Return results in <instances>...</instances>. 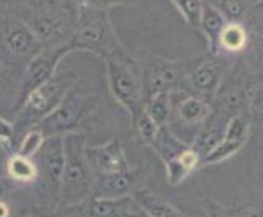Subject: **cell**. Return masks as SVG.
Returning <instances> with one entry per match:
<instances>
[{"label":"cell","instance_id":"7a4b0ae2","mask_svg":"<svg viewBox=\"0 0 263 217\" xmlns=\"http://www.w3.org/2000/svg\"><path fill=\"white\" fill-rule=\"evenodd\" d=\"M62 144H64V168H62L56 207H64L87 200L92 196L93 188V176L90 173L85 157V132H67L62 135Z\"/></svg>","mask_w":263,"mask_h":217},{"label":"cell","instance_id":"7402d4cb","mask_svg":"<svg viewBox=\"0 0 263 217\" xmlns=\"http://www.w3.org/2000/svg\"><path fill=\"white\" fill-rule=\"evenodd\" d=\"M219 12L228 23H240L247 15L246 0H206Z\"/></svg>","mask_w":263,"mask_h":217},{"label":"cell","instance_id":"d4e9b609","mask_svg":"<svg viewBox=\"0 0 263 217\" xmlns=\"http://www.w3.org/2000/svg\"><path fill=\"white\" fill-rule=\"evenodd\" d=\"M203 211L206 217H237V211L234 207L210 200V198L203 200Z\"/></svg>","mask_w":263,"mask_h":217},{"label":"cell","instance_id":"5bb4252c","mask_svg":"<svg viewBox=\"0 0 263 217\" xmlns=\"http://www.w3.org/2000/svg\"><path fill=\"white\" fill-rule=\"evenodd\" d=\"M85 157L93 180L123 173L133 167L129 160L126 159L124 147L118 137H113L105 144H98V146L87 144Z\"/></svg>","mask_w":263,"mask_h":217},{"label":"cell","instance_id":"d6a6232c","mask_svg":"<svg viewBox=\"0 0 263 217\" xmlns=\"http://www.w3.org/2000/svg\"><path fill=\"white\" fill-rule=\"evenodd\" d=\"M144 217H146V215H144Z\"/></svg>","mask_w":263,"mask_h":217},{"label":"cell","instance_id":"3957f363","mask_svg":"<svg viewBox=\"0 0 263 217\" xmlns=\"http://www.w3.org/2000/svg\"><path fill=\"white\" fill-rule=\"evenodd\" d=\"M76 82H77V75L74 72H66V74L61 75L54 74L51 80H48L41 87L34 88L26 96L23 105L16 110V117L13 121L15 146L25 131L34 128L36 124L41 123L61 103L66 93L76 85Z\"/></svg>","mask_w":263,"mask_h":217},{"label":"cell","instance_id":"f1b7e54d","mask_svg":"<svg viewBox=\"0 0 263 217\" xmlns=\"http://www.w3.org/2000/svg\"><path fill=\"white\" fill-rule=\"evenodd\" d=\"M237 217H261V211L257 207H242L237 211Z\"/></svg>","mask_w":263,"mask_h":217},{"label":"cell","instance_id":"5b68a950","mask_svg":"<svg viewBox=\"0 0 263 217\" xmlns=\"http://www.w3.org/2000/svg\"><path fill=\"white\" fill-rule=\"evenodd\" d=\"M170 116L165 128L185 144H192L199 129L213 113V103L190 95L183 88L168 92Z\"/></svg>","mask_w":263,"mask_h":217},{"label":"cell","instance_id":"ac0fdd59","mask_svg":"<svg viewBox=\"0 0 263 217\" xmlns=\"http://www.w3.org/2000/svg\"><path fill=\"white\" fill-rule=\"evenodd\" d=\"M5 171H7V178H10L15 185L16 183L30 185V183H34L36 178H38V170H36L34 160L26 159L16 152H13L12 155L7 159Z\"/></svg>","mask_w":263,"mask_h":217},{"label":"cell","instance_id":"9c48e42d","mask_svg":"<svg viewBox=\"0 0 263 217\" xmlns=\"http://www.w3.org/2000/svg\"><path fill=\"white\" fill-rule=\"evenodd\" d=\"M49 217H144L131 194L121 198L90 196L76 204L54 207Z\"/></svg>","mask_w":263,"mask_h":217},{"label":"cell","instance_id":"ba28073f","mask_svg":"<svg viewBox=\"0 0 263 217\" xmlns=\"http://www.w3.org/2000/svg\"><path fill=\"white\" fill-rule=\"evenodd\" d=\"M165 167L167 183L172 186H178L201 167V159L188 144L178 141L165 126L159 129V134L154 141L152 147Z\"/></svg>","mask_w":263,"mask_h":217},{"label":"cell","instance_id":"52a82bcc","mask_svg":"<svg viewBox=\"0 0 263 217\" xmlns=\"http://www.w3.org/2000/svg\"><path fill=\"white\" fill-rule=\"evenodd\" d=\"M95 110V98L82 93L74 85L61 100V103L41 123L36 124V128L44 134V137L76 132L79 131V126H82V123L90 117V114H93Z\"/></svg>","mask_w":263,"mask_h":217},{"label":"cell","instance_id":"277c9868","mask_svg":"<svg viewBox=\"0 0 263 217\" xmlns=\"http://www.w3.org/2000/svg\"><path fill=\"white\" fill-rule=\"evenodd\" d=\"M106 67V80L111 96L120 103L129 116L144 108V92L141 70L136 59L123 49L103 57Z\"/></svg>","mask_w":263,"mask_h":217},{"label":"cell","instance_id":"2e32d148","mask_svg":"<svg viewBox=\"0 0 263 217\" xmlns=\"http://www.w3.org/2000/svg\"><path fill=\"white\" fill-rule=\"evenodd\" d=\"M131 196L146 217H185V214L168 200L156 194L147 188L133 189Z\"/></svg>","mask_w":263,"mask_h":217},{"label":"cell","instance_id":"7c38bea8","mask_svg":"<svg viewBox=\"0 0 263 217\" xmlns=\"http://www.w3.org/2000/svg\"><path fill=\"white\" fill-rule=\"evenodd\" d=\"M0 48L5 57L16 64H26L43 46L22 18L8 16L0 25Z\"/></svg>","mask_w":263,"mask_h":217},{"label":"cell","instance_id":"484cf974","mask_svg":"<svg viewBox=\"0 0 263 217\" xmlns=\"http://www.w3.org/2000/svg\"><path fill=\"white\" fill-rule=\"evenodd\" d=\"M15 144V129L13 123L7 121L0 116V149H10Z\"/></svg>","mask_w":263,"mask_h":217},{"label":"cell","instance_id":"f546056e","mask_svg":"<svg viewBox=\"0 0 263 217\" xmlns=\"http://www.w3.org/2000/svg\"><path fill=\"white\" fill-rule=\"evenodd\" d=\"M0 217H10V207L4 200H0Z\"/></svg>","mask_w":263,"mask_h":217},{"label":"cell","instance_id":"8992f818","mask_svg":"<svg viewBox=\"0 0 263 217\" xmlns=\"http://www.w3.org/2000/svg\"><path fill=\"white\" fill-rule=\"evenodd\" d=\"M138 62L142 78V92L144 100L156 96L159 93L170 92L175 88H183L185 77L190 70L193 59H177L168 61L159 56H154L151 52L141 51Z\"/></svg>","mask_w":263,"mask_h":217},{"label":"cell","instance_id":"e0dca14e","mask_svg":"<svg viewBox=\"0 0 263 217\" xmlns=\"http://www.w3.org/2000/svg\"><path fill=\"white\" fill-rule=\"evenodd\" d=\"M226 23L228 22L224 20V16L217 12L211 4H208L206 0H203L198 30L204 34L211 56H217V43H219V36L224 30Z\"/></svg>","mask_w":263,"mask_h":217},{"label":"cell","instance_id":"44dd1931","mask_svg":"<svg viewBox=\"0 0 263 217\" xmlns=\"http://www.w3.org/2000/svg\"><path fill=\"white\" fill-rule=\"evenodd\" d=\"M144 110L149 114L151 120L156 123L159 128L165 126L170 116V100H168V92L159 93L156 96L149 98L144 102Z\"/></svg>","mask_w":263,"mask_h":217},{"label":"cell","instance_id":"603a6c76","mask_svg":"<svg viewBox=\"0 0 263 217\" xmlns=\"http://www.w3.org/2000/svg\"><path fill=\"white\" fill-rule=\"evenodd\" d=\"M44 134L36 128H31L28 131H25L22 134V137L18 139L16 142V153H20V155L26 157V159H33L36 153H38V150L41 149L43 142H44Z\"/></svg>","mask_w":263,"mask_h":217},{"label":"cell","instance_id":"30bf717a","mask_svg":"<svg viewBox=\"0 0 263 217\" xmlns=\"http://www.w3.org/2000/svg\"><path fill=\"white\" fill-rule=\"evenodd\" d=\"M36 170H38V178L36 185L41 188L43 194L51 200L56 207L59 198V186L62 168H64V144H62V135H49L44 139L41 149L33 157ZM52 207V209H54Z\"/></svg>","mask_w":263,"mask_h":217},{"label":"cell","instance_id":"4dcf8cb0","mask_svg":"<svg viewBox=\"0 0 263 217\" xmlns=\"http://www.w3.org/2000/svg\"><path fill=\"white\" fill-rule=\"evenodd\" d=\"M25 217H38V215H25Z\"/></svg>","mask_w":263,"mask_h":217},{"label":"cell","instance_id":"6da1fadb","mask_svg":"<svg viewBox=\"0 0 263 217\" xmlns=\"http://www.w3.org/2000/svg\"><path fill=\"white\" fill-rule=\"evenodd\" d=\"M69 44L72 52L87 51L100 57H106L124 49L120 40L116 38L108 12L87 2L77 4L74 31Z\"/></svg>","mask_w":263,"mask_h":217},{"label":"cell","instance_id":"83f0119b","mask_svg":"<svg viewBox=\"0 0 263 217\" xmlns=\"http://www.w3.org/2000/svg\"><path fill=\"white\" fill-rule=\"evenodd\" d=\"M82 2H87V4H92L95 7H100V8H106L111 7L115 4H121V2H126V0H82Z\"/></svg>","mask_w":263,"mask_h":217},{"label":"cell","instance_id":"1f68e13d","mask_svg":"<svg viewBox=\"0 0 263 217\" xmlns=\"http://www.w3.org/2000/svg\"><path fill=\"white\" fill-rule=\"evenodd\" d=\"M0 2H7V0H0Z\"/></svg>","mask_w":263,"mask_h":217},{"label":"cell","instance_id":"ffe728a7","mask_svg":"<svg viewBox=\"0 0 263 217\" xmlns=\"http://www.w3.org/2000/svg\"><path fill=\"white\" fill-rule=\"evenodd\" d=\"M129 120H131V128H133V134L136 137V142H138L139 146L152 147V144H154V141H156L160 128L151 120L149 114L146 113V110L142 108L141 111L129 116Z\"/></svg>","mask_w":263,"mask_h":217},{"label":"cell","instance_id":"4316f807","mask_svg":"<svg viewBox=\"0 0 263 217\" xmlns=\"http://www.w3.org/2000/svg\"><path fill=\"white\" fill-rule=\"evenodd\" d=\"M15 188V183L12 182L10 178L7 176H2L0 175V200H4V198L12 191V189Z\"/></svg>","mask_w":263,"mask_h":217},{"label":"cell","instance_id":"8fae6325","mask_svg":"<svg viewBox=\"0 0 263 217\" xmlns=\"http://www.w3.org/2000/svg\"><path fill=\"white\" fill-rule=\"evenodd\" d=\"M70 52H72L70 44H59V46L43 48L34 57H31L26 62L22 82L18 85V98H16L15 110H18V108L23 105L26 96H28L34 88L41 87L43 84H46L48 80L54 77L61 61Z\"/></svg>","mask_w":263,"mask_h":217},{"label":"cell","instance_id":"d6986e66","mask_svg":"<svg viewBox=\"0 0 263 217\" xmlns=\"http://www.w3.org/2000/svg\"><path fill=\"white\" fill-rule=\"evenodd\" d=\"M249 34L246 26L242 23H226L224 30L219 36V43H217V54L221 51L228 54L240 52L247 48Z\"/></svg>","mask_w":263,"mask_h":217},{"label":"cell","instance_id":"cb8c5ba5","mask_svg":"<svg viewBox=\"0 0 263 217\" xmlns=\"http://www.w3.org/2000/svg\"><path fill=\"white\" fill-rule=\"evenodd\" d=\"M177 7L180 15L185 18L188 26L198 30L199 26V16H201V7L203 0H170Z\"/></svg>","mask_w":263,"mask_h":217},{"label":"cell","instance_id":"4fadbf2b","mask_svg":"<svg viewBox=\"0 0 263 217\" xmlns=\"http://www.w3.org/2000/svg\"><path fill=\"white\" fill-rule=\"evenodd\" d=\"M222 74L224 64L217 59V56L193 59L185 77L183 90H186L190 95L213 103L217 92L221 90Z\"/></svg>","mask_w":263,"mask_h":217},{"label":"cell","instance_id":"9a60e30c","mask_svg":"<svg viewBox=\"0 0 263 217\" xmlns=\"http://www.w3.org/2000/svg\"><path fill=\"white\" fill-rule=\"evenodd\" d=\"M138 182V168L131 167L129 170L123 173L105 176V178H95L92 196L98 198H121L126 194H131L134 185Z\"/></svg>","mask_w":263,"mask_h":217}]
</instances>
